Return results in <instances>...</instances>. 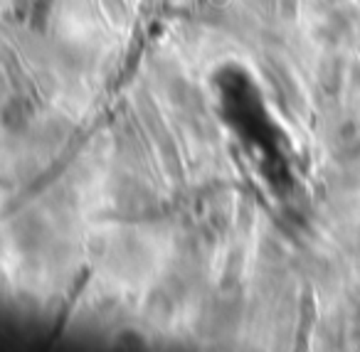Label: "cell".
I'll return each instance as SVG.
<instances>
[{
    "label": "cell",
    "mask_w": 360,
    "mask_h": 352,
    "mask_svg": "<svg viewBox=\"0 0 360 352\" xmlns=\"http://www.w3.org/2000/svg\"><path fill=\"white\" fill-rule=\"evenodd\" d=\"M178 306H180V301L168 291V286L160 281V283H155L148 291V296H146L143 315L148 318L153 325L168 327L170 322L175 320V315H178Z\"/></svg>",
    "instance_id": "obj_2"
},
{
    "label": "cell",
    "mask_w": 360,
    "mask_h": 352,
    "mask_svg": "<svg viewBox=\"0 0 360 352\" xmlns=\"http://www.w3.org/2000/svg\"><path fill=\"white\" fill-rule=\"evenodd\" d=\"M57 229L50 219L37 209L22 212L15 222L11 224V239L15 244V249H20V254L25 256H35V254L45 252L47 244L55 239Z\"/></svg>",
    "instance_id": "obj_1"
}]
</instances>
